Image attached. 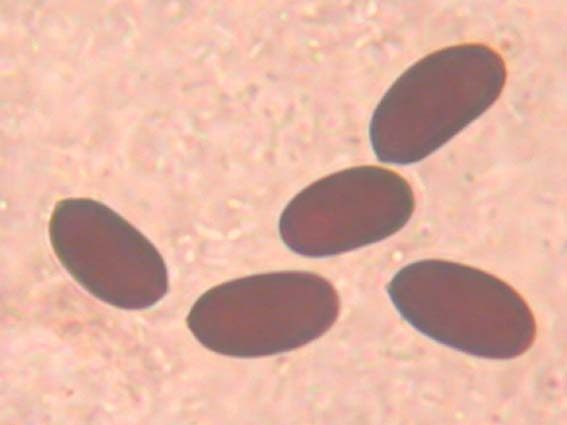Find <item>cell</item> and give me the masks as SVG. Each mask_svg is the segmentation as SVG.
Returning <instances> with one entry per match:
<instances>
[{
	"mask_svg": "<svg viewBox=\"0 0 567 425\" xmlns=\"http://www.w3.org/2000/svg\"><path fill=\"white\" fill-rule=\"evenodd\" d=\"M502 56L481 43L434 51L403 72L377 104L369 125L372 150L383 163H416L481 116L500 96Z\"/></svg>",
	"mask_w": 567,
	"mask_h": 425,
	"instance_id": "1",
	"label": "cell"
},
{
	"mask_svg": "<svg viewBox=\"0 0 567 425\" xmlns=\"http://www.w3.org/2000/svg\"><path fill=\"white\" fill-rule=\"evenodd\" d=\"M387 292L418 332L471 356L516 358L536 338V321L524 298L503 280L472 266L415 261L393 276Z\"/></svg>",
	"mask_w": 567,
	"mask_h": 425,
	"instance_id": "2",
	"label": "cell"
},
{
	"mask_svg": "<svg viewBox=\"0 0 567 425\" xmlns=\"http://www.w3.org/2000/svg\"><path fill=\"white\" fill-rule=\"evenodd\" d=\"M339 313V297L325 278L306 271L256 274L203 293L187 316L207 349L252 358L299 348L323 335Z\"/></svg>",
	"mask_w": 567,
	"mask_h": 425,
	"instance_id": "3",
	"label": "cell"
},
{
	"mask_svg": "<svg viewBox=\"0 0 567 425\" xmlns=\"http://www.w3.org/2000/svg\"><path fill=\"white\" fill-rule=\"evenodd\" d=\"M49 237L60 263L90 294L124 310H144L168 292L156 247L121 215L94 199L56 203Z\"/></svg>",
	"mask_w": 567,
	"mask_h": 425,
	"instance_id": "4",
	"label": "cell"
},
{
	"mask_svg": "<svg viewBox=\"0 0 567 425\" xmlns=\"http://www.w3.org/2000/svg\"><path fill=\"white\" fill-rule=\"evenodd\" d=\"M414 207L410 184L395 171L351 167L295 195L280 216L279 234L297 254L333 256L395 234L410 220Z\"/></svg>",
	"mask_w": 567,
	"mask_h": 425,
	"instance_id": "5",
	"label": "cell"
}]
</instances>
